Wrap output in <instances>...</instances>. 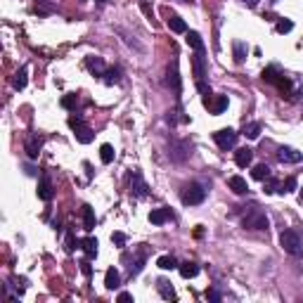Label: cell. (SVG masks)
Listing matches in <instances>:
<instances>
[{
	"mask_svg": "<svg viewBox=\"0 0 303 303\" xmlns=\"http://www.w3.org/2000/svg\"><path fill=\"white\" fill-rule=\"evenodd\" d=\"M280 244H282L284 254H289V256H294V258H301L303 256V242H301V237H298V232L282 230V234H280Z\"/></svg>",
	"mask_w": 303,
	"mask_h": 303,
	"instance_id": "cell-1",
	"label": "cell"
},
{
	"mask_svg": "<svg viewBox=\"0 0 303 303\" xmlns=\"http://www.w3.org/2000/svg\"><path fill=\"white\" fill-rule=\"evenodd\" d=\"M206 194H208L206 185H202V182H190V185L182 188L180 202H182L185 206H196V204H202V202H204Z\"/></svg>",
	"mask_w": 303,
	"mask_h": 303,
	"instance_id": "cell-2",
	"label": "cell"
},
{
	"mask_svg": "<svg viewBox=\"0 0 303 303\" xmlns=\"http://www.w3.org/2000/svg\"><path fill=\"white\" fill-rule=\"evenodd\" d=\"M69 128L74 130V135H76V140H78L80 144H90L92 142V138H95L92 128L86 126L83 116H72V118H69Z\"/></svg>",
	"mask_w": 303,
	"mask_h": 303,
	"instance_id": "cell-3",
	"label": "cell"
},
{
	"mask_svg": "<svg viewBox=\"0 0 303 303\" xmlns=\"http://www.w3.org/2000/svg\"><path fill=\"white\" fill-rule=\"evenodd\" d=\"M166 86L173 90V95L180 100V92H182V78H180V66L178 60H170L168 69H166Z\"/></svg>",
	"mask_w": 303,
	"mask_h": 303,
	"instance_id": "cell-4",
	"label": "cell"
},
{
	"mask_svg": "<svg viewBox=\"0 0 303 303\" xmlns=\"http://www.w3.org/2000/svg\"><path fill=\"white\" fill-rule=\"evenodd\" d=\"M237 138H240V133H237V130H232V128H220L218 133H214V142L218 144L223 152H228V150H234Z\"/></svg>",
	"mask_w": 303,
	"mask_h": 303,
	"instance_id": "cell-5",
	"label": "cell"
},
{
	"mask_svg": "<svg viewBox=\"0 0 303 303\" xmlns=\"http://www.w3.org/2000/svg\"><path fill=\"white\" fill-rule=\"evenodd\" d=\"M242 225L246 228V230H268L270 228V220H268V216L263 211H251L242 218Z\"/></svg>",
	"mask_w": 303,
	"mask_h": 303,
	"instance_id": "cell-6",
	"label": "cell"
},
{
	"mask_svg": "<svg viewBox=\"0 0 303 303\" xmlns=\"http://www.w3.org/2000/svg\"><path fill=\"white\" fill-rule=\"evenodd\" d=\"M130 194L135 199H144V196H150V185L144 182L142 173L140 170H130Z\"/></svg>",
	"mask_w": 303,
	"mask_h": 303,
	"instance_id": "cell-7",
	"label": "cell"
},
{
	"mask_svg": "<svg viewBox=\"0 0 303 303\" xmlns=\"http://www.w3.org/2000/svg\"><path fill=\"white\" fill-rule=\"evenodd\" d=\"M228 102H230V100H228V95H216V100L211 98V95H206L204 98V107H208L211 109V114H223L225 109H228Z\"/></svg>",
	"mask_w": 303,
	"mask_h": 303,
	"instance_id": "cell-8",
	"label": "cell"
},
{
	"mask_svg": "<svg viewBox=\"0 0 303 303\" xmlns=\"http://www.w3.org/2000/svg\"><path fill=\"white\" fill-rule=\"evenodd\" d=\"M24 150H26V156L28 159H38V154L43 150V138L38 133H31L26 138V142H24Z\"/></svg>",
	"mask_w": 303,
	"mask_h": 303,
	"instance_id": "cell-9",
	"label": "cell"
},
{
	"mask_svg": "<svg viewBox=\"0 0 303 303\" xmlns=\"http://www.w3.org/2000/svg\"><path fill=\"white\" fill-rule=\"evenodd\" d=\"M277 161L280 164H301L303 152H296L294 147H280L277 150Z\"/></svg>",
	"mask_w": 303,
	"mask_h": 303,
	"instance_id": "cell-10",
	"label": "cell"
},
{
	"mask_svg": "<svg viewBox=\"0 0 303 303\" xmlns=\"http://www.w3.org/2000/svg\"><path fill=\"white\" fill-rule=\"evenodd\" d=\"M52 196H54L52 180L48 178V176H43L40 182H38V199H40V202H52Z\"/></svg>",
	"mask_w": 303,
	"mask_h": 303,
	"instance_id": "cell-11",
	"label": "cell"
},
{
	"mask_svg": "<svg viewBox=\"0 0 303 303\" xmlns=\"http://www.w3.org/2000/svg\"><path fill=\"white\" fill-rule=\"evenodd\" d=\"M192 72H194L196 80L206 78V57H204V52H194V54H192Z\"/></svg>",
	"mask_w": 303,
	"mask_h": 303,
	"instance_id": "cell-12",
	"label": "cell"
},
{
	"mask_svg": "<svg viewBox=\"0 0 303 303\" xmlns=\"http://www.w3.org/2000/svg\"><path fill=\"white\" fill-rule=\"evenodd\" d=\"M86 66H88V72L92 74V76H104V72H107V66H104V60L102 57H95V54H90V57H86Z\"/></svg>",
	"mask_w": 303,
	"mask_h": 303,
	"instance_id": "cell-13",
	"label": "cell"
},
{
	"mask_svg": "<svg viewBox=\"0 0 303 303\" xmlns=\"http://www.w3.org/2000/svg\"><path fill=\"white\" fill-rule=\"evenodd\" d=\"M190 154H192V152H190V142H185V140H182V142H176L173 147H170V152H168V156L173 161H178V164L188 159Z\"/></svg>",
	"mask_w": 303,
	"mask_h": 303,
	"instance_id": "cell-14",
	"label": "cell"
},
{
	"mask_svg": "<svg viewBox=\"0 0 303 303\" xmlns=\"http://www.w3.org/2000/svg\"><path fill=\"white\" fill-rule=\"evenodd\" d=\"M251 161H254V150H249V147H240V150L234 152V164H237L240 168L251 166Z\"/></svg>",
	"mask_w": 303,
	"mask_h": 303,
	"instance_id": "cell-15",
	"label": "cell"
},
{
	"mask_svg": "<svg viewBox=\"0 0 303 303\" xmlns=\"http://www.w3.org/2000/svg\"><path fill=\"white\" fill-rule=\"evenodd\" d=\"M170 218H173V211L164 206V208H154V211H152V214H150V223L152 225H164V223H168Z\"/></svg>",
	"mask_w": 303,
	"mask_h": 303,
	"instance_id": "cell-16",
	"label": "cell"
},
{
	"mask_svg": "<svg viewBox=\"0 0 303 303\" xmlns=\"http://www.w3.org/2000/svg\"><path fill=\"white\" fill-rule=\"evenodd\" d=\"M228 188H230L234 194H246V192H249V185H246V180L242 178V176H230V178H228Z\"/></svg>",
	"mask_w": 303,
	"mask_h": 303,
	"instance_id": "cell-17",
	"label": "cell"
},
{
	"mask_svg": "<svg viewBox=\"0 0 303 303\" xmlns=\"http://www.w3.org/2000/svg\"><path fill=\"white\" fill-rule=\"evenodd\" d=\"M80 214H83V230H92L95 228V223H98V218H95V208L90 204H86L83 208H80Z\"/></svg>",
	"mask_w": 303,
	"mask_h": 303,
	"instance_id": "cell-18",
	"label": "cell"
},
{
	"mask_svg": "<svg viewBox=\"0 0 303 303\" xmlns=\"http://www.w3.org/2000/svg\"><path fill=\"white\" fill-rule=\"evenodd\" d=\"M282 74L284 72H280V66H266L263 74H260V78L266 80V83H270V86H277V80L282 78Z\"/></svg>",
	"mask_w": 303,
	"mask_h": 303,
	"instance_id": "cell-19",
	"label": "cell"
},
{
	"mask_svg": "<svg viewBox=\"0 0 303 303\" xmlns=\"http://www.w3.org/2000/svg\"><path fill=\"white\" fill-rule=\"evenodd\" d=\"M104 286L107 289H118L121 286V272L116 268H109L107 272H104Z\"/></svg>",
	"mask_w": 303,
	"mask_h": 303,
	"instance_id": "cell-20",
	"label": "cell"
},
{
	"mask_svg": "<svg viewBox=\"0 0 303 303\" xmlns=\"http://www.w3.org/2000/svg\"><path fill=\"white\" fill-rule=\"evenodd\" d=\"M156 289H159V294H161V298H166V301H173L176 298V289L170 286V282L168 280H156Z\"/></svg>",
	"mask_w": 303,
	"mask_h": 303,
	"instance_id": "cell-21",
	"label": "cell"
},
{
	"mask_svg": "<svg viewBox=\"0 0 303 303\" xmlns=\"http://www.w3.org/2000/svg\"><path fill=\"white\" fill-rule=\"evenodd\" d=\"M121 76H124V72H121L118 66H107V72H104L102 80H104L107 86H118V83H121Z\"/></svg>",
	"mask_w": 303,
	"mask_h": 303,
	"instance_id": "cell-22",
	"label": "cell"
},
{
	"mask_svg": "<svg viewBox=\"0 0 303 303\" xmlns=\"http://www.w3.org/2000/svg\"><path fill=\"white\" fill-rule=\"evenodd\" d=\"M98 240L95 237H86V240L80 242V249H83V254H86V258H95L98 256Z\"/></svg>",
	"mask_w": 303,
	"mask_h": 303,
	"instance_id": "cell-23",
	"label": "cell"
},
{
	"mask_svg": "<svg viewBox=\"0 0 303 303\" xmlns=\"http://www.w3.org/2000/svg\"><path fill=\"white\" fill-rule=\"evenodd\" d=\"M26 80H28V69H26V66H19V72L14 74V78H12V88H14V90H24V88H26Z\"/></svg>",
	"mask_w": 303,
	"mask_h": 303,
	"instance_id": "cell-24",
	"label": "cell"
},
{
	"mask_svg": "<svg viewBox=\"0 0 303 303\" xmlns=\"http://www.w3.org/2000/svg\"><path fill=\"white\" fill-rule=\"evenodd\" d=\"M178 270H180V275L185 277V280H192V277L199 275V266H196V263H192V260H185V263H180Z\"/></svg>",
	"mask_w": 303,
	"mask_h": 303,
	"instance_id": "cell-25",
	"label": "cell"
},
{
	"mask_svg": "<svg viewBox=\"0 0 303 303\" xmlns=\"http://www.w3.org/2000/svg\"><path fill=\"white\" fill-rule=\"evenodd\" d=\"M168 28L173 34H188V24H185V19L178 17V14H170L168 17Z\"/></svg>",
	"mask_w": 303,
	"mask_h": 303,
	"instance_id": "cell-26",
	"label": "cell"
},
{
	"mask_svg": "<svg viewBox=\"0 0 303 303\" xmlns=\"http://www.w3.org/2000/svg\"><path fill=\"white\" fill-rule=\"evenodd\" d=\"M144 260H147V251L140 249L138 251V256H135V263L130 266V277H138L140 272H142V268H144Z\"/></svg>",
	"mask_w": 303,
	"mask_h": 303,
	"instance_id": "cell-27",
	"label": "cell"
},
{
	"mask_svg": "<svg viewBox=\"0 0 303 303\" xmlns=\"http://www.w3.org/2000/svg\"><path fill=\"white\" fill-rule=\"evenodd\" d=\"M260 130H263V126H260L258 121H251V124L244 126V130H242V135H246L249 140H258V138H260Z\"/></svg>",
	"mask_w": 303,
	"mask_h": 303,
	"instance_id": "cell-28",
	"label": "cell"
},
{
	"mask_svg": "<svg viewBox=\"0 0 303 303\" xmlns=\"http://www.w3.org/2000/svg\"><path fill=\"white\" fill-rule=\"evenodd\" d=\"M188 45L194 50V52H204V40H202V36L196 34V31H188Z\"/></svg>",
	"mask_w": 303,
	"mask_h": 303,
	"instance_id": "cell-29",
	"label": "cell"
},
{
	"mask_svg": "<svg viewBox=\"0 0 303 303\" xmlns=\"http://www.w3.org/2000/svg\"><path fill=\"white\" fill-rule=\"evenodd\" d=\"M251 176H254V180H260V182H263V180H268L270 176H272V170L268 168L266 164H258V166H254Z\"/></svg>",
	"mask_w": 303,
	"mask_h": 303,
	"instance_id": "cell-30",
	"label": "cell"
},
{
	"mask_svg": "<svg viewBox=\"0 0 303 303\" xmlns=\"http://www.w3.org/2000/svg\"><path fill=\"white\" fill-rule=\"evenodd\" d=\"M232 50H234V62L237 64H242L246 60V52H249V50H246V45L242 43V40H234V43H232Z\"/></svg>",
	"mask_w": 303,
	"mask_h": 303,
	"instance_id": "cell-31",
	"label": "cell"
},
{
	"mask_svg": "<svg viewBox=\"0 0 303 303\" xmlns=\"http://www.w3.org/2000/svg\"><path fill=\"white\" fill-rule=\"evenodd\" d=\"M156 266H159L161 270H173V268H178L180 263L173 258V256H159V258H156Z\"/></svg>",
	"mask_w": 303,
	"mask_h": 303,
	"instance_id": "cell-32",
	"label": "cell"
},
{
	"mask_svg": "<svg viewBox=\"0 0 303 303\" xmlns=\"http://www.w3.org/2000/svg\"><path fill=\"white\" fill-rule=\"evenodd\" d=\"M100 159H102V164H112L114 161V147L112 144H102L100 147Z\"/></svg>",
	"mask_w": 303,
	"mask_h": 303,
	"instance_id": "cell-33",
	"label": "cell"
},
{
	"mask_svg": "<svg viewBox=\"0 0 303 303\" xmlns=\"http://www.w3.org/2000/svg\"><path fill=\"white\" fill-rule=\"evenodd\" d=\"M292 28H294V22H292V19H286V17L277 19V24H275V31H277V34H289Z\"/></svg>",
	"mask_w": 303,
	"mask_h": 303,
	"instance_id": "cell-34",
	"label": "cell"
},
{
	"mask_svg": "<svg viewBox=\"0 0 303 303\" xmlns=\"http://www.w3.org/2000/svg\"><path fill=\"white\" fill-rule=\"evenodd\" d=\"M296 190H298V182H296L294 176H289V178L282 182V190H280V192H282V194H289V192H296Z\"/></svg>",
	"mask_w": 303,
	"mask_h": 303,
	"instance_id": "cell-35",
	"label": "cell"
},
{
	"mask_svg": "<svg viewBox=\"0 0 303 303\" xmlns=\"http://www.w3.org/2000/svg\"><path fill=\"white\" fill-rule=\"evenodd\" d=\"M78 104V95H66V98H62V107L64 109H74Z\"/></svg>",
	"mask_w": 303,
	"mask_h": 303,
	"instance_id": "cell-36",
	"label": "cell"
},
{
	"mask_svg": "<svg viewBox=\"0 0 303 303\" xmlns=\"http://www.w3.org/2000/svg\"><path fill=\"white\" fill-rule=\"evenodd\" d=\"M78 244H80V242L74 240V232H72V230H66V251L78 249Z\"/></svg>",
	"mask_w": 303,
	"mask_h": 303,
	"instance_id": "cell-37",
	"label": "cell"
},
{
	"mask_svg": "<svg viewBox=\"0 0 303 303\" xmlns=\"http://www.w3.org/2000/svg\"><path fill=\"white\" fill-rule=\"evenodd\" d=\"M263 182H266V194H272V192H277V188H280V185H277V180L272 178V176H270L268 180H263Z\"/></svg>",
	"mask_w": 303,
	"mask_h": 303,
	"instance_id": "cell-38",
	"label": "cell"
},
{
	"mask_svg": "<svg viewBox=\"0 0 303 303\" xmlns=\"http://www.w3.org/2000/svg\"><path fill=\"white\" fill-rule=\"evenodd\" d=\"M112 242H114L116 246H126V242H128V237H126L124 232H114V234H112Z\"/></svg>",
	"mask_w": 303,
	"mask_h": 303,
	"instance_id": "cell-39",
	"label": "cell"
},
{
	"mask_svg": "<svg viewBox=\"0 0 303 303\" xmlns=\"http://www.w3.org/2000/svg\"><path fill=\"white\" fill-rule=\"evenodd\" d=\"M80 272H83V275L88 277H92V266H90V258H86V260H80Z\"/></svg>",
	"mask_w": 303,
	"mask_h": 303,
	"instance_id": "cell-40",
	"label": "cell"
},
{
	"mask_svg": "<svg viewBox=\"0 0 303 303\" xmlns=\"http://www.w3.org/2000/svg\"><path fill=\"white\" fill-rule=\"evenodd\" d=\"M206 298L214 303H220L223 301V296H220V292H216V289H206Z\"/></svg>",
	"mask_w": 303,
	"mask_h": 303,
	"instance_id": "cell-41",
	"label": "cell"
},
{
	"mask_svg": "<svg viewBox=\"0 0 303 303\" xmlns=\"http://www.w3.org/2000/svg\"><path fill=\"white\" fill-rule=\"evenodd\" d=\"M116 301H121V303H130V301H133V294H128V292H121V294L116 296Z\"/></svg>",
	"mask_w": 303,
	"mask_h": 303,
	"instance_id": "cell-42",
	"label": "cell"
},
{
	"mask_svg": "<svg viewBox=\"0 0 303 303\" xmlns=\"http://www.w3.org/2000/svg\"><path fill=\"white\" fill-rule=\"evenodd\" d=\"M242 5H246V8H256L258 5V0H240Z\"/></svg>",
	"mask_w": 303,
	"mask_h": 303,
	"instance_id": "cell-43",
	"label": "cell"
},
{
	"mask_svg": "<svg viewBox=\"0 0 303 303\" xmlns=\"http://www.w3.org/2000/svg\"><path fill=\"white\" fill-rule=\"evenodd\" d=\"M142 12L147 14V17H152V14H154V10H152L150 5H147V2H142Z\"/></svg>",
	"mask_w": 303,
	"mask_h": 303,
	"instance_id": "cell-44",
	"label": "cell"
},
{
	"mask_svg": "<svg viewBox=\"0 0 303 303\" xmlns=\"http://www.w3.org/2000/svg\"><path fill=\"white\" fill-rule=\"evenodd\" d=\"M298 199H301V202H303V188L298 190Z\"/></svg>",
	"mask_w": 303,
	"mask_h": 303,
	"instance_id": "cell-45",
	"label": "cell"
},
{
	"mask_svg": "<svg viewBox=\"0 0 303 303\" xmlns=\"http://www.w3.org/2000/svg\"><path fill=\"white\" fill-rule=\"evenodd\" d=\"M98 2H100V5H107V2H109V0H98Z\"/></svg>",
	"mask_w": 303,
	"mask_h": 303,
	"instance_id": "cell-46",
	"label": "cell"
},
{
	"mask_svg": "<svg viewBox=\"0 0 303 303\" xmlns=\"http://www.w3.org/2000/svg\"><path fill=\"white\" fill-rule=\"evenodd\" d=\"M270 2H277V0H270Z\"/></svg>",
	"mask_w": 303,
	"mask_h": 303,
	"instance_id": "cell-47",
	"label": "cell"
}]
</instances>
